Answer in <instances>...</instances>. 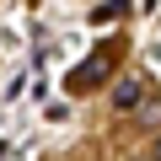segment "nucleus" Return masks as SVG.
Returning a JSON list of instances; mask_svg holds the SVG:
<instances>
[{"label":"nucleus","instance_id":"f257e3e1","mask_svg":"<svg viewBox=\"0 0 161 161\" xmlns=\"http://www.w3.org/2000/svg\"><path fill=\"white\" fill-rule=\"evenodd\" d=\"M108 75H113V54L97 48V54H86V59L70 70V92H92V86H102Z\"/></svg>","mask_w":161,"mask_h":161},{"label":"nucleus","instance_id":"f03ea898","mask_svg":"<svg viewBox=\"0 0 161 161\" xmlns=\"http://www.w3.org/2000/svg\"><path fill=\"white\" fill-rule=\"evenodd\" d=\"M150 102V86H145V75H124L118 86H113V108L118 113H140Z\"/></svg>","mask_w":161,"mask_h":161},{"label":"nucleus","instance_id":"7ed1b4c3","mask_svg":"<svg viewBox=\"0 0 161 161\" xmlns=\"http://www.w3.org/2000/svg\"><path fill=\"white\" fill-rule=\"evenodd\" d=\"M124 6H129V0H102V6L92 11V22H113V16H124Z\"/></svg>","mask_w":161,"mask_h":161},{"label":"nucleus","instance_id":"20e7f679","mask_svg":"<svg viewBox=\"0 0 161 161\" xmlns=\"http://www.w3.org/2000/svg\"><path fill=\"white\" fill-rule=\"evenodd\" d=\"M140 118H145V124H161V102H156V97H150V102H145V108H140Z\"/></svg>","mask_w":161,"mask_h":161},{"label":"nucleus","instance_id":"39448f33","mask_svg":"<svg viewBox=\"0 0 161 161\" xmlns=\"http://www.w3.org/2000/svg\"><path fill=\"white\" fill-rule=\"evenodd\" d=\"M150 161H161V140H156V145H150Z\"/></svg>","mask_w":161,"mask_h":161}]
</instances>
